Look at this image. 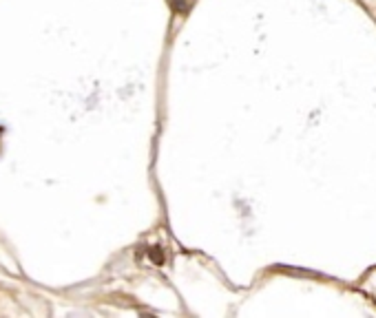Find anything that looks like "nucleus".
<instances>
[{
    "mask_svg": "<svg viewBox=\"0 0 376 318\" xmlns=\"http://www.w3.org/2000/svg\"><path fill=\"white\" fill-rule=\"evenodd\" d=\"M149 256H150V261H153L155 265H162V263H164V252H162V247H150Z\"/></svg>",
    "mask_w": 376,
    "mask_h": 318,
    "instance_id": "obj_1",
    "label": "nucleus"
},
{
    "mask_svg": "<svg viewBox=\"0 0 376 318\" xmlns=\"http://www.w3.org/2000/svg\"><path fill=\"white\" fill-rule=\"evenodd\" d=\"M188 5V0H173V9L175 11H184Z\"/></svg>",
    "mask_w": 376,
    "mask_h": 318,
    "instance_id": "obj_2",
    "label": "nucleus"
}]
</instances>
